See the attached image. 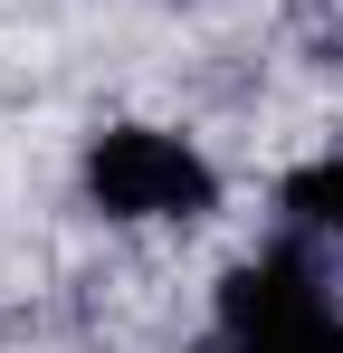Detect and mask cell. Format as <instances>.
<instances>
[{
  "label": "cell",
  "mask_w": 343,
  "mask_h": 353,
  "mask_svg": "<svg viewBox=\"0 0 343 353\" xmlns=\"http://www.w3.org/2000/svg\"><path fill=\"white\" fill-rule=\"evenodd\" d=\"M277 220L295 239H315V248H343V143L295 163V172H277Z\"/></svg>",
  "instance_id": "cell-3"
},
{
  "label": "cell",
  "mask_w": 343,
  "mask_h": 353,
  "mask_svg": "<svg viewBox=\"0 0 343 353\" xmlns=\"http://www.w3.org/2000/svg\"><path fill=\"white\" fill-rule=\"evenodd\" d=\"M76 201L105 230L163 239V230H210L229 181H220V163H210L200 134L153 124V115H114V124H96L76 143Z\"/></svg>",
  "instance_id": "cell-1"
},
{
  "label": "cell",
  "mask_w": 343,
  "mask_h": 353,
  "mask_svg": "<svg viewBox=\"0 0 343 353\" xmlns=\"http://www.w3.org/2000/svg\"><path fill=\"white\" fill-rule=\"evenodd\" d=\"M210 344L220 353H343V287L315 239H267L210 287Z\"/></svg>",
  "instance_id": "cell-2"
}]
</instances>
